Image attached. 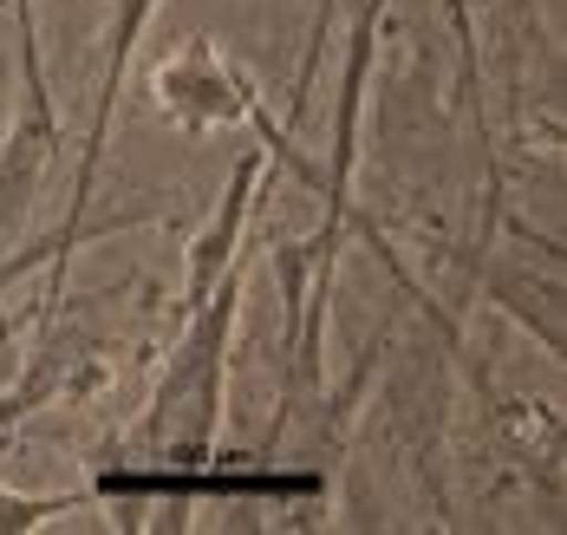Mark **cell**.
Returning a JSON list of instances; mask_svg holds the SVG:
<instances>
[{
    "label": "cell",
    "instance_id": "obj_1",
    "mask_svg": "<svg viewBox=\"0 0 567 535\" xmlns=\"http://www.w3.org/2000/svg\"><path fill=\"white\" fill-rule=\"evenodd\" d=\"M235 295H241V268H228L223 281L189 307V333H183L171 372L151 399V418H144L151 451L209 457V438H216V418H223V359H228V333H235Z\"/></svg>",
    "mask_w": 567,
    "mask_h": 535
},
{
    "label": "cell",
    "instance_id": "obj_2",
    "mask_svg": "<svg viewBox=\"0 0 567 535\" xmlns=\"http://www.w3.org/2000/svg\"><path fill=\"white\" fill-rule=\"evenodd\" d=\"M20 13V72H27V99H20V124L7 137V164H0V255L7 241L27 229L33 203H40V177L59 151V124H53V99H47V79H40V33H33V7L13 0Z\"/></svg>",
    "mask_w": 567,
    "mask_h": 535
},
{
    "label": "cell",
    "instance_id": "obj_3",
    "mask_svg": "<svg viewBox=\"0 0 567 535\" xmlns=\"http://www.w3.org/2000/svg\"><path fill=\"white\" fill-rule=\"evenodd\" d=\"M255 171H261V151H248V157L235 164V177H228V196H223V209H216V223L196 236V261H189V307H196V300L209 295L228 268H235V248H241V223H248V189H255Z\"/></svg>",
    "mask_w": 567,
    "mask_h": 535
},
{
    "label": "cell",
    "instance_id": "obj_4",
    "mask_svg": "<svg viewBox=\"0 0 567 535\" xmlns=\"http://www.w3.org/2000/svg\"><path fill=\"white\" fill-rule=\"evenodd\" d=\"M59 503H20V496H0V529H27L40 516H53Z\"/></svg>",
    "mask_w": 567,
    "mask_h": 535
},
{
    "label": "cell",
    "instance_id": "obj_5",
    "mask_svg": "<svg viewBox=\"0 0 567 535\" xmlns=\"http://www.w3.org/2000/svg\"><path fill=\"white\" fill-rule=\"evenodd\" d=\"M0 137H7V72H0Z\"/></svg>",
    "mask_w": 567,
    "mask_h": 535
}]
</instances>
